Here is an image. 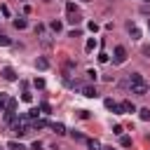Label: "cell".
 I'll return each mask as SVG.
<instances>
[{
  "instance_id": "26",
  "label": "cell",
  "mask_w": 150,
  "mask_h": 150,
  "mask_svg": "<svg viewBox=\"0 0 150 150\" xmlns=\"http://www.w3.org/2000/svg\"><path fill=\"white\" fill-rule=\"evenodd\" d=\"M112 134L122 136V134H124V127H122V124H115V127H112Z\"/></svg>"
},
{
  "instance_id": "21",
  "label": "cell",
  "mask_w": 150,
  "mask_h": 150,
  "mask_svg": "<svg viewBox=\"0 0 150 150\" xmlns=\"http://www.w3.org/2000/svg\"><path fill=\"white\" fill-rule=\"evenodd\" d=\"M21 101H26V103H30V101H33V94H30L28 89H23V94H21Z\"/></svg>"
},
{
  "instance_id": "11",
  "label": "cell",
  "mask_w": 150,
  "mask_h": 150,
  "mask_svg": "<svg viewBox=\"0 0 150 150\" xmlns=\"http://www.w3.org/2000/svg\"><path fill=\"white\" fill-rule=\"evenodd\" d=\"M35 66H38L40 70H47V68H49V61H47L45 56H38V61H35Z\"/></svg>"
},
{
  "instance_id": "14",
  "label": "cell",
  "mask_w": 150,
  "mask_h": 150,
  "mask_svg": "<svg viewBox=\"0 0 150 150\" xmlns=\"http://www.w3.org/2000/svg\"><path fill=\"white\" fill-rule=\"evenodd\" d=\"M122 108H124V112H136V105L131 101H122Z\"/></svg>"
},
{
  "instance_id": "40",
  "label": "cell",
  "mask_w": 150,
  "mask_h": 150,
  "mask_svg": "<svg viewBox=\"0 0 150 150\" xmlns=\"http://www.w3.org/2000/svg\"><path fill=\"white\" fill-rule=\"evenodd\" d=\"M47 2H49V0H47Z\"/></svg>"
},
{
  "instance_id": "16",
  "label": "cell",
  "mask_w": 150,
  "mask_h": 150,
  "mask_svg": "<svg viewBox=\"0 0 150 150\" xmlns=\"http://www.w3.org/2000/svg\"><path fill=\"white\" fill-rule=\"evenodd\" d=\"M52 129H54V131H56L59 136H63V134H66V127H63L61 122H54V124H52Z\"/></svg>"
},
{
  "instance_id": "34",
  "label": "cell",
  "mask_w": 150,
  "mask_h": 150,
  "mask_svg": "<svg viewBox=\"0 0 150 150\" xmlns=\"http://www.w3.org/2000/svg\"><path fill=\"white\" fill-rule=\"evenodd\" d=\"M73 138H75V141H84V136H82V134H77V131H73Z\"/></svg>"
},
{
  "instance_id": "22",
  "label": "cell",
  "mask_w": 150,
  "mask_h": 150,
  "mask_svg": "<svg viewBox=\"0 0 150 150\" xmlns=\"http://www.w3.org/2000/svg\"><path fill=\"white\" fill-rule=\"evenodd\" d=\"M87 145H89V150H101V143H98V141H94V138H91V141H87Z\"/></svg>"
},
{
  "instance_id": "15",
  "label": "cell",
  "mask_w": 150,
  "mask_h": 150,
  "mask_svg": "<svg viewBox=\"0 0 150 150\" xmlns=\"http://www.w3.org/2000/svg\"><path fill=\"white\" fill-rule=\"evenodd\" d=\"M45 127H47L45 120H33V122H30V129H45Z\"/></svg>"
},
{
  "instance_id": "37",
  "label": "cell",
  "mask_w": 150,
  "mask_h": 150,
  "mask_svg": "<svg viewBox=\"0 0 150 150\" xmlns=\"http://www.w3.org/2000/svg\"><path fill=\"white\" fill-rule=\"evenodd\" d=\"M148 30H150V19H148Z\"/></svg>"
},
{
  "instance_id": "36",
  "label": "cell",
  "mask_w": 150,
  "mask_h": 150,
  "mask_svg": "<svg viewBox=\"0 0 150 150\" xmlns=\"http://www.w3.org/2000/svg\"><path fill=\"white\" fill-rule=\"evenodd\" d=\"M101 150H115V148H101Z\"/></svg>"
},
{
  "instance_id": "5",
  "label": "cell",
  "mask_w": 150,
  "mask_h": 150,
  "mask_svg": "<svg viewBox=\"0 0 150 150\" xmlns=\"http://www.w3.org/2000/svg\"><path fill=\"white\" fill-rule=\"evenodd\" d=\"M2 77L9 80V82H14V80H16V70H14L12 66H5V68H2Z\"/></svg>"
},
{
  "instance_id": "39",
  "label": "cell",
  "mask_w": 150,
  "mask_h": 150,
  "mask_svg": "<svg viewBox=\"0 0 150 150\" xmlns=\"http://www.w3.org/2000/svg\"><path fill=\"white\" fill-rule=\"evenodd\" d=\"M82 2H89V0H82Z\"/></svg>"
},
{
  "instance_id": "7",
  "label": "cell",
  "mask_w": 150,
  "mask_h": 150,
  "mask_svg": "<svg viewBox=\"0 0 150 150\" xmlns=\"http://www.w3.org/2000/svg\"><path fill=\"white\" fill-rule=\"evenodd\" d=\"M66 14H68V16H66L68 23H73V26H77V23L82 21V14H80V12H66Z\"/></svg>"
},
{
  "instance_id": "17",
  "label": "cell",
  "mask_w": 150,
  "mask_h": 150,
  "mask_svg": "<svg viewBox=\"0 0 150 150\" xmlns=\"http://www.w3.org/2000/svg\"><path fill=\"white\" fill-rule=\"evenodd\" d=\"M49 28H52V30H54V33H59V30H61V28H63V23H61V21H56V19H54V21H49Z\"/></svg>"
},
{
  "instance_id": "29",
  "label": "cell",
  "mask_w": 150,
  "mask_h": 150,
  "mask_svg": "<svg viewBox=\"0 0 150 150\" xmlns=\"http://www.w3.org/2000/svg\"><path fill=\"white\" fill-rule=\"evenodd\" d=\"M0 14H2V16H9V7H7V5H0Z\"/></svg>"
},
{
  "instance_id": "13",
  "label": "cell",
  "mask_w": 150,
  "mask_h": 150,
  "mask_svg": "<svg viewBox=\"0 0 150 150\" xmlns=\"http://www.w3.org/2000/svg\"><path fill=\"white\" fill-rule=\"evenodd\" d=\"M26 26H28V21H26L23 16H19V19H14V28H19V30H23Z\"/></svg>"
},
{
  "instance_id": "35",
  "label": "cell",
  "mask_w": 150,
  "mask_h": 150,
  "mask_svg": "<svg viewBox=\"0 0 150 150\" xmlns=\"http://www.w3.org/2000/svg\"><path fill=\"white\" fill-rule=\"evenodd\" d=\"M30 148H33V150H42V143H40V141H35V143H33Z\"/></svg>"
},
{
  "instance_id": "6",
  "label": "cell",
  "mask_w": 150,
  "mask_h": 150,
  "mask_svg": "<svg viewBox=\"0 0 150 150\" xmlns=\"http://www.w3.org/2000/svg\"><path fill=\"white\" fill-rule=\"evenodd\" d=\"M131 94L145 96V94H148V84H145V82H143V84H131Z\"/></svg>"
},
{
  "instance_id": "38",
  "label": "cell",
  "mask_w": 150,
  "mask_h": 150,
  "mask_svg": "<svg viewBox=\"0 0 150 150\" xmlns=\"http://www.w3.org/2000/svg\"><path fill=\"white\" fill-rule=\"evenodd\" d=\"M143 2H150V0H143Z\"/></svg>"
},
{
  "instance_id": "18",
  "label": "cell",
  "mask_w": 150,
  "mask_h": 150,
  "mask_svg": "<svg viewBox=\"0 0 150 150\" xmlns=\"http://www.w3.org/2000/svg\"><path fill=\"white\" fill-rule=\"evenodd\" d=\"M120 145H122V148H131V138L122 134V136H120Z\"/></svg>"
},
{
  "instance_id": "19",
  "label": "cell",
  "mask_w": 150,
  "mask_h": 150,
  "mask_svg": "<svg viewBox=\"0 0 150 150\" xmlns=\"http://www.w3.org/2000/svg\"><path fill=\"white\" fill-rule=\"evenodd\" d=\"M7 148H9V150H26V148H23L21 143H16V141H9V143H7Z\"/></svg>"
},
{
  "instance_id": "9",
  "label": "cell",
  "mask_w": 150,
  "mask_h": 150,
  "mask_svg": "<svg viewBox=\"0 0 150 150\" xmlns=\"http://www.w3.org/2000/svg\"><path fill=\"white\" fill-rule=\"evenodd\" d=\"M127 28H129V35H131L134 40H141V30H138V26H136L134 21H131V23H129Z\"/></svg>"
},
{
  "instance_id": "28",
  "label": "cell",
  "mask_w": 150,
  "mask_h": 150,
  "mask_svg": "<svg viewBox=\"0 0 150 150\" xmlns=\"http://www.w3.org/2000/svg\"><path fill=\"white\" fill-rule=\"evenodd\" d=\"M87 77H89V80H96V77H98V73H96L94 68H89V70H87Z\"/></svg>"
},
{
  "instance_id": "10",
  "label": "cell",
  "mask_w": 150,
  "mask_h": 150,
  "mask_svg": "<svg viewBox=\"0 0 150 150\" xmlns=\"http://www.w3.org/2000/svg\"><path fill=\"white\" fill-rule=\"evenodd\" d=\"M145 80H143V75L141 73H131L129 75V84H143Z\"/></svg>"
},
{
  "instance_id": "2",
  "label": "cell",
  "mask_w": 150,
  "mask_h": 150,
  "mask_svg": "<svg viewBox=\"0 0 150 150\" xmlns=\"http://www.w3.org/2000/svg\"><path fill=\"white\" fill-rule=\"evenodd\" d=\"M61 70H63V77H66V80H70V75H73V70H75V61H73V59H63Z\"/></svg>"
},
{
  "instance_id": "3",
  "label": "cell",
  "mask_w": 150,
  "mask_h": 150,
  "mask_svg": "<svg viewBox=\"0 0 150 150\" xmlns=\"http://www.w3.org/2000/svg\"><path fill=\"white\" fill-rule=\"evenodd\" d=\"M80 94L87 96V98H96V96H98V94H96V87H91V84H82V87H80Z\"/></svg>"
},
{
  "instance_id": "20",
  "label": "cell",
  "mask_w": 150,
  "mask_h": 150,
  "mask_svg": "<svg viewBox=\"0 0 150 150\" xmlns=\"http://www.w3.org/2000/svg\"><path fill=\"white\" fill-rule=\"evenodd\" d=\"M138 115H141V120H145V122H148V120H150V108H141V110H138Z\"/></svg>"
},
{
  "instance_id": "24",
  "label": "cell",
  "mask_w": 150,
  "mask_h": 150,
  "mask_svg": "<svg viewBox=\"0 0 150 150\" xmlns=\"http://www.w3.org/2000/svg\"><path fill=\"white\" fill-rule=\"evenodd\" d=\"M9 45H12V40L7 35H0V47H9Z\"/></svg>"
},
{
  "instance_id": "33",
  "label": "cell",
  "mask_w": 150,
  "mask_h": 150,
  "mask_svg": "<svg viewBox=\"0 0 150 150\" xmlns=\"http://www.w3.org/2000/svg\"><path fill=\"white\" fill-rule=\"evenodd\" d=\"M14 117H16L14 112H5V120H7V122H14Z\"/></svg>"
},
{
  "instance_id": "30",
  "label": "cell",
  "mask_w": 150,
  "mask_h": 150,
  "mask_svg": "<svg viewBox=\"0 0 150 150\" xmlns=\"http://www.w3.org/2000/svg\"><path fill=\"white\" fill-rule=\"evenodd\" d=\"M89 30L96 33V30H98V23H96V21H89Z\"/></svg>"
},
{
  "instance_id": "25",
  "label": "cell",
  "mask_w": 150,
  "mask_h": 150,
  "mask_svg": "<svg viewBox=\"0 0 150 150\" xmlns=\"http://www.w3.org/2000/svg\"><path fill=\"white\" fill-rule=\"evenodd\" d=\"M33 84H35V89H45V80H42V77H35Z\"/></svg>"
},
{
  "instance_id": "8",
  "label": "cell",
  "mask_w": 150,
  "mask_h": 150,
  "mask_svg": "<svg viewBox=\"0 0 150 150\" xmlns=\"http://www.w3.org/2000/svg\"><path fill=\"white\" fill-rule=\"evenodd\" d=\"M96 47H98V40H96V38H89V40L84 42V52H87V54H91Z\"/></svg>"
},
{
  "instance_id": "27",
  "label": "cell",
  "mask_w": 150,
  "mask_h": 150,
  "mask_svg": "<svg viewBox=\"0 0 150 150\" xmlns=\"http://www.w3.org/2000/svg\"><path fill=\"white\" fill-rule=\"evenodd\" d=\"M7 101H9V96H7V94H0V110L7 105Z\"/></svg>"
},
{
  "instance_id": "4",
  "label": "cell",
  "mask_w": 150,
  "mask_h": 150,
  "mask_svg": "<svg viewBox=\"0 0 150 150\" xmlns=\"http://www.w3.org/2000/svg\"><path fill=\"white\" fill-rule=\"evenodd\" d=\"M105 108H108V110H112L115 115H124V108H122V103H115L112 98H108V101H105Z\"/></svg>"
},
{
  "instance_id": "1",
  "label": "cell",
  "mask_w": 150,
  "mask_h": 150,
  "mask_svg": "<svg viewBox=\"0 0 150 150\" xmlns=\"http://www.w3.org/2000/svg\"><path fill=\"white\" fill-rule=\"evenodd\" d=\"M124 61H127V49H124L122 45H117V47H115V52H112V63L122 66Z\"/></svg>"
},
{
  "instance_id": "12",
  "label": "cell",
  "mask_w": 150,
  "mask_h": 150,
  "mask_svg": "<svg viewBox=\"0 0 150 150\" xmlns=\"http://www.w3.org/2000/svg\"><path fill=\"white\" fill-rule=\"evenodd\" d=\"M16 105H19V103H16V98H9V101H7V105H5V112H16Z\"/></svg>"
},
{
  "instance_id": "32",
  "label": "cell",
  "mask_w": 150,
  "mask_h": 150,
  "mask_svg": "<svg viewBox=\"0 0 150 150\" xmlns=\"http://www.w3.org/2000/svg\"><path fill=\"white\" fill-rule=\"evenodd\" d=\"M66 12H77V9H75V5H73V2H66Z\"/></svg>"
},
{
  "instance_id": "23",
  "label": "cell",
  "mask_w": 150,
  "mask_h": 150,
  "mask_svg": "<svg viewBox=\"0 0 150 150\" xmlns=\"http://www.w3.org/2000/svg\"><path fill=\"white\" fill-rule=\"evenodd\" d=\"M40 110H42L45 115H49V112H52V105H49V103L45 101V103H40Z\"/></svg>"
},
{
  "instance_id": "31",
  "label": "cell",
  "mask_w": 150,
  "mask_h": 150,
  "mask_svg": "<svg viewBox=\"0 0 150 150\" xmlns=\"http://www.w3.org/2000/svg\"><path fill=\"white\" fill-rule=\"evenodd\" d=\"M98 61H101V63H108V54L101 52V54H98Z\"/></svg>"
}]
</instances>
